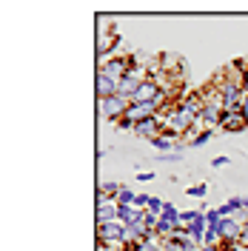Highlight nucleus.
<instances>
[{"instance_id":"22","label":"nucleus","mask_w":248,"mask_h":251,"mask_svg":"<svg viewBox=\"0 0 248 251\" xmlns=\"http://www.w3.org/2000/svg\"><path fill=\"white\" fill-rule=\"evenodd\" d=\"M243 92L248 94V69H246V75H243Z\"/></svg>"},{"instance_id":"12","label":"nucleus","mask_w":248,"mask_h":251,"mask_svg":"<svg viewBox=\"0 0 248 251\" xmlns=\"http://www.w3.org/2000/svg\"><path fill=\"white\" fill-rule=\"evenodd\" d=\"M120 183H100V197H109V200H117L120 194Z\"/></svg>"},{"instance_id":"14","label":"nucleus","mask_w":248,"mask_h":251,"mask_svg":"<svg viewBox=\"0 0 248 251\" xmlns=\"http://www.w3.org/2000/svg\"><path fill=\"white\" fill-rule=\"evenodd\" d=\"M211 137H214V131H208V128H202V131H197V134H194V137H191V146H194V149H200V146H205V143L211 140Z\"/></svg>"},{"instance_id":"13","label":"nucleus","mask_w":248,"mask_h":251,"mask_svg":"<svg viewBox=\"0 0 248 251\" xmlns=\"http://www.w3.org/2000/svg\"><path fill=\"white\" fill-rule=\"evenodd\" d=\"M134 200H137V194H134V191H131V188H120V194H117V200H114V203L117 205H134Z\"/></svg>"},{"instance_id":"23","label":"nucleus","mask_w":248,"mask_h":251,"mask_svg":"<svg viewBox=\"0 0 248 251\" xmlns=\"http://www.w3.org/2000/svg\"><path fill=\"white\" fill-rule=\"evenodd\" d=\"M243 208H246V211H248V194H246V197H243Z\"/></svg>"},{"instance_id":"17","label":"nucleus","mask_w":248,"mask_h":251,"mask_svg":"<svg viewBox=\"0 0 248 251\" xmlns=\"http://www.w3.org/2000/svg\"><path fill=\"white\" fill-rule=\"evenodd\" d=\"M149 200H151L149 194H137V200H134V208H140V211H146V208H149Z\"/></svg>"},{"instance_id":"10","label":"nucleus","mask_w":248,"mask_h":251,"mask_svg":"<svg viewBox=\"0 0 248 251\" xmlns=\"http://www.w3.org/2000/svg\"><path fill=\"white\" fill-rule=\"evenodd\" d=\"M117 220H120L123 226H134L137 220H143V211L134 208V205H117Z\"/></svg>"},{"instance_id":"20","label":"nucleus","mask_w":248,"mask_h":251,"mask_svg":"<svg viewBox=\"0 0 248 251\" xmlns=\"http://www.w3.org/2000/svg\"><path fill=\"white\" fill-rule=\"evenodd\" d=\"M240 111H243V117H246V123H248V94L243 97V106H240Z\"/></svg>"},{"instance_id":"5","label":"nucleus","mask_w":248,"mask_h":251,"mask_svg":"<svg viewBox=\"0 0 248 251\" xmlns=\"http://www.w3.org/2000/svg\"><path fill=\"white\" fill-rule=\"evenodd\" d=\"M220 128L228 131V134H240V131H246L248 128V123H246V117H243V111H223Z\"/></svg>"},{"instance_id":"15","label":"nucleus","mask_w":248,"mask_h":251,"mask_svg":"<svg viewBox=\"0 0 248 251\" xmlns=\"http://www.w3.org/2000/svg\"><path fill=\"white\" fill-rule=\"evenodd\" d=\"M205 191H208V186H205V183H197V186H188L186 188L188 197H205Z\"/></svg>"},{"instance_id":"21","label":"nucleus","mask_w":248,"mask_h":251,"mask_svg":"<svg viewBox=\"0 0 248 251\" xmlns=\"http://www.w3.org/2000/svg\"><path fill=\"white\" fill-rule=\"evenodd\" d=\"M200 251H223V246H202Z\"/></svg>"},{"instance_id":"6","label":"nucleus","mask_w":248,"mask_h":251,"mask_svg":"<svg viewBox=\"0 0 248 251\" xmlns=\"http://www.w3.org/2000/svg\"><path fill=\"white\" fill-rule=\"evenodd\" d=\"M243 231H246L243 223H237L234 217H223V226H220L223 243H240V240H243Z\"/></svg>"},{"instance_id":"16","label":"nucleus","mask_w":248,"mask_h":251,"mask_svg":"<svg viewBox=\"0 0 248 251\" xmlns=\"http://www.w3.org/2000/svg\"><path fill=\"white\" fill-rule=\"evenodd\" d=\"M163 200H160V197H151V200H149V208H146V211H151V214H157V217H160V214H163Z\"/></svg>"},{"instance_id":"11","label":"nucleus","mask_w":248,"mask_h":251,"mask_svg":"<svg viewBox=\"0 0 248 251\" xmlns=\"http://www.w3.org/2000/svg\"><path fill=\"white\" fill-rule=\"evenodd\" d=\"M151 146H154L157 151H163V154H171V151H177V143H174V137H169L166 131H163L160 137H154V140H151Z\"/></svg>"},{"instance_id":"4","label":"nucleus","mask_w":248,"mask_h":251,"mask_svg":"<svg viewBox=\"0 0 248 251\" xmlns=\"http://www.w3.org/2000/svg\"><path fill=\"white\" fill-rule=\"evenodd\" d=\"M157 60H160V69L166 72V75H171V77L183 80V75H186V60L180 57V54H171V51H163V54H157Z\"/></svg>"},{"instance_id":"18","label":"nucleus","mask_w":248,"mask_h":251,"mask_svg":"<svg viewBox=\"0 0 248 251\" xmlns=\"http://www.w3.org/2000/svg\"><path fill=\"white\" fill-rule=\"evenodd\" d=\"M154 180V172H137V183H149Z\"/></svg>"},{"instance_id":"8","label":"nucleus","mask_w":248,"mask_h":251,"mask_svg":"<svg viewBox=\"0 0 248 251\" xmlns=\"http://www.w3.org/2000/svg\"><path fill=\"white\" fill-rule=\"evenodd\" d=\"M111 220H117V203L97 194V223H111Z\"/></svg>"},{"instance_id":"7","label":"nucleus","mask_w":248,"mask_h":251,"mask_svg":"<svg viewBox=\"0 0 248 251\" xmlns=\"http://www.w3.org/2000/svg\"><path fill=\"white\" fill-rule=\"evenodd\" d=\"M160 86H157L154 80H146L143 86L137 89V94L131 97V103H157V97H160Z\"/></svg>"},{"instance_id":"3","label":"nucleus","mask_w":248,"mask_h":251,"mask_svg":"<svg viewBox=\"0 0 248 251\" xmlns=\"http://www.w3.org/2000/svg\"><path fill=\"white\" fill-rule=\"evenodd\" d=\"M128 100L125 97H120V94H114V97H109V100H100V114L106 117V120H114V123H120L125 117V111H128Z\"/></svg>"},{"instance_id":"9","label":"nucleus","mask_w":248,"mask_h":251,"mask_svg":"<svg viewBox=\"0 0 248 251\" xmlns=\"http://www.w3.org/2000/svg\"><path fill=\"white\" fill-rule=\"evenodd\" d=\"M114 94H117V83L111 77H106V75H97V97L100 100H109Z\"/></svg>"},{"instance_id":"2","label":"nucleus","mask_w":248,"mask_h":251,"mask_svg":"<svg viewBox=\"0 0 248 251\" xmlns=\"http://www.w3.org/2000/svg\"><path fill=\"white\" fill-rule=\"evenodd\" d=\"M128 69H131V57H128V54H117V57H109V60L100 63V72H97V75H106V77H111L114 83H120V80L128 75Z\"/></svg>"},{"instance_id":"19","label":"nucleus","mask_w":248,"mask_h":251,"mask_svg":"<svg viewBox=\"0 0 248 251\" xmlns=\"http://www.w3.org/2000/svg\"><path fill=\"white\" fill-rule=\"evenodd\" d=\"M211 166H214V169H220V166H228V157H214V160H211Z\"/></svg>"},{"instance_id":"1","label":"nucleus","mask_w":248,"mask_h":251,"mask_svg":"<svg viewBox=\"0 0 248 251\" xmlns=\"http://www.w3.org/2000/svg\"><path fill=\"white\" fill-rule=\"evenodd\" d=\"M97 243L100 246H125V226L120 220L97 223Z\"/></svg>"}]
</instances>
